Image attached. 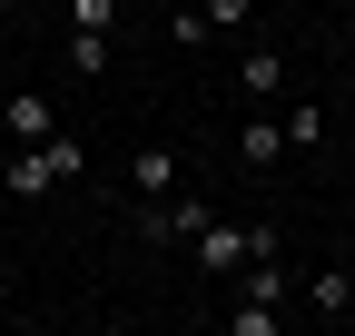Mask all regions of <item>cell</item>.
<instances>
[{"instance_id": "277c9868", "label": "cell", "mask_w": 355, "mask_h": 336, "mask_svg": "<svg viewBox=\"0 0 355 336\" xmlns=\"http://www.w3.org/2000/svg\"><path fill=\"white\" fill-rule=\"evenodd\" d=\"M237 158L257 168V178H266V168H286V119H277V109H247V129H237Z\"/></svg>"}, {"instance_id": "4fadbf2b", "label": "cell", "mask_w": 355, "mask_h": 336, "mask_svg": "<svg viewBox=\"0 0 355 336\" xmlns=\"http://www.w3.org/2000/svg\"><path fill=\"white\" fill-rule=\"evenodd\" d=\"M69 30H119V0H69Z\"/></svg>"}, {"instance_id": "3957f363", "label": "cell", "mask_w": 355, "mask_h": 336, "mask_svg": "<svg viewBox=\"0 0 355 336\" xmlns=\"http://www.w3.org/2000/svg\"><path fill=\"white\" fill-rule=\"evenodd\" d=\"M0 129H10V149H40V139L60 129V109L40 99V90H10V99H0Z\"/></svg>"}, {"instance_id": "7c38bea8", "label": "cell", "mask_w": 355, "mask_h": 336, "mask_svg": "<svg viewBox=\"0 0 355 336\" xmlns=\"http://www.w3.org/2000/svg\"><path fill=\"white\" fill-rule=\"evenodd\" d=\"M198 10H207V30H217V40H227V30H247V10H257V0H198Z\"/></svg>"}, {"instance_id": "52a82bcc", "label": "cell", "mask_w": 355, "mask_h": 336, "mask_svg": "<svg viewBox=\"0 0 355 336\" xmlns=\"http://www.w3.org/2000/svg\"><path fill=\"white\" fill-rule=\"evenodd\" d=\"M60 60H69L79 79H99V69H109V30H69V40H60Z\"/></svg>"}, {"instance_id": "7a4b0ae2", "label": "cell", "mask_w": 355, "mask_h": 336, "mask_svg": "<svg viewBox=\"0 0 355 336\" xmlns=\"http://www.w3.org/2000/svg\"><path fill=\"white\" fill-rule=\"evenodd\" d=\"M178 188H188V178H178V149H128V198H139V208H158V198H178Z\"/></svg>"}, {"instance_id": "30bf717a", "label": "cell", "mask_w": 355, "mask_h": 336, "mask_svg": "<svg viewBox=\"0 0 355 336\" xmlns=\"http://www.w3.org/2000/svg\"><path fill=\"white\" fill-rule=\"evenodd\" d=\"M316 139H326V109H316V99H296V109H286V158H296V149H316Z\"/></svg>"}, {"instance_id": "6da1fadb", "label": "cell", "mask_w": 355, "mask_h": 336, "mask_svg": "<svg viewBox=\"0 0 355 336\" xmlns=\"http://www.w3.org/2000/svg\"><path fill=\"white\" fill-rule=\"evenodd\" d=\"M217 218V208L198 198V188H178V198H158V208H139V237L148 247H198V228Z\"/></svg>"}, {"instance_id": "9a60e30c", "label": "cell", "mask_w": 355, "mask_h": 336, "mask_svg": "<svg viewBox=\"0 0 355 336\" xmlns=\"http://www.w3.org/2000/svg\"><path fill=\"white\" fill-rule=\"evenodd\" d=\"M0 60H10V30H0Z\"/></svg>"}, {"instance_id": "8992f818", "label": "cell", "mask_w": 355, "mask_h": 336, "mask_svg": "<svg viewBox=\"0 0 355 336\" xmlns=\"http://www.w3.org/2000/svg\"><path fill=\"white\" fill-rule=\"evenodd\" d=\"M0 188H10V198H60V178H50V158H40V149H10Z\"/></svg>"}, {"instance_id": "5bb4252c", "label": "cell", "mask_w": 355, "mask_h": 336, "mask_svg": "<svg viewBox=\"0 0 355 336\" xmlns=\"http://www.w3.org/2000/svg\"><path fill=\"white\" fill-rule=\"evenodd\" d=\"M336 326H345V336H355V297H345V317H336Z\"/></svg>"}, {"instance_id": "ba28073f", "label": "cell", "mask_w": 355, "mask_h": 336, "mask_svg": "<svg viewBox=\"0 0 355 336\" xmlns=\"http://www.w3.org/2000/svg\"><path fill=\"white\" fill-rule=\"evenodd\" d=\"M345 297H355V267H316V277H306V307L345 317Z\"/></svg>"}, {"instance_id": "5b68a950", "label": "cell", "mask_w": 355, "mask_h": 336, "mask_svg": "<svg viewBox=\"0 0 355 336\" xmlns=\"http://www.w3.org/2000/svg\"><path fill=\"white\" fill-rule=\"evenodd\" d=\"M237 90H247V109H277V99H286V60H277V50H247V60H237Z\"/></svg>"}, {"instance_id": "9c48e42d", "label": "cell", "mask_w": 355, "mask_h": 336, "mask_svg": "<svg viewBox=\"0 0 355 336\" xmlns=\"http://www.w3.org/2000/svg\"><path fill=\"white\" fill-rule=\"evenodd\" d=\"M40 158H50V178L69 188V178H89V149L69 139V129H50V139H40Z\"/></svg>"}, {"instance_id": "8fae6325", "label": "cell", "mask_w": 355, "mask_h": 336, "mask_svg": "<svg viewBox=\"0 0 355 336\" xmlns=\"http://www.w3.org/2000/svg\"><path fill=\"white\" fill-rule=\"evenodd\" d=\"M168 40H178V50H207L217 30H207V10H168Z\"/></svg>"}, {"instance_id": "2e32d148", "label": "cell", "mask_w": 355, "mask_h": 336, "mask_svg": "<svg viewBox=\"0 0 355 336\" xmlns=\"http://www.w3.org/2000/svg\"><path fill=\"white\" fill-rule=\"evenodd\" d=\"M277 10H296V0H277Z\"/></svg>"}]
</instances>
